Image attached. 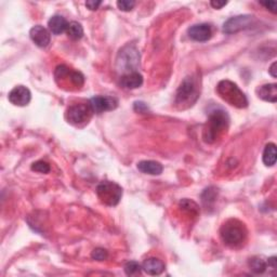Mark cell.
<instances>
[{"label": "cell", "instance_id": "cb8c5ba5", "mask_svg": "<svg viewBox=\"0 0 277 277\" xmlns=\"http://www.w3.org/2000/svg\"><path fill=\"white\" fill-rule=\"evenodd\" d=\"M91 257L93 260H97V261H104L108 259L109 257V252L108 250H105L103 248H97L94 249L91 253Z\"/></svg>", "mask_w": 277, "mask_h": 277}, {"label": "cell", "instance_id": "44dd1931", "mask_svg": "<svg viewBox=\"0 0 277 277\" xmlns=\"http://www.w3.org/2000/svg\"><path fill=\"white\" fill-rule=\"evenodd\" d=\"M217 196H218V191H217L216 187L211 186V187L206 188L205 192L203 193V195H202V200H203L204 205L205 206L212 205L216 202Z\"/></svg>", "mask_w": 277, "mask_h": 277}, {"label": "cell", "instance_id": "8992f818", "mask_svg": "<svg viewBox=\"0 0 277 277\" xmlns=\"http://www.w3.org/2000/svg\"><path fill=\"white\" fill-rule=\"evenodd\" d=\"M92 114L93 111L90 104H76L67 110L66 119L72 125L79 126L81 123L88 122Z\"/></svg>", "mask_w": 277, "mask_h": 277}, {"label": "cell", "instance_id": "e0dca14e", "mask_svg": "<svg viewBox=\"0 0 277 277\" xmlns=\"http://www.w3.org/2000/svg\"><path fill=\"white\" fill-rule=\"evenodd\" d=\"M138 169L141 172L151 174V175H159L163 172L162 164L154 161H142L138 164Z\"/></svg>", "mask_w": 277, "mask_h": 277}, {"label": "cell", "instance_id": "8fae6325", "mask_svg": "<svg viewBox=\"0 0 277 277\" xmlns=\"http://www.w3.org/2000/svg\"><path fill=\"white\" fill-rule=\"evenodd\" d=\"M29 36H31V39L40 48H46L50 44L51 40L50 32L41 25L34 26L31 29V32H29Z\"/></svg>", "mask_w": 277, "mask_h": 277}, {"label": "cell", "instance_id": "ffe728a7", "mask_svg": "<svg viewBox=\"0 0 277 277\" xmlns=\"http://www.w3.org/2000/svg\"><path fill=\"white\" fill-rule=\"evenodd\" d=\"M68 37L73 40H79L84 36V28L78 22L68 23V27L66 29Z\"/></svg>", "mask_w": 277, "mask_h": 277}, {"label": "cell", "instance_id": "5b68a950", "mask_svg": "<svg viewBox=\"0 0 277 277\" xmlns=\"http://www.w3.org/2000/svg\"><path fill=\"white\" fill-rule=\"evenodd\" d=\"M97 194L103 204L108 206H116L121 199L122 188L114 182L104 181L98 185Z\"/></svg>", "mask_w": 277, "mask_h": 277}, {"label": "cell", "instance_id": "30bf717a", "mask_svg": "<svg viewBox=\"0 0 277 277\" xmlns=\"http://www.w3.org/2000/svg\"><path fill=\"white\" fill-rule=\"evenodd\" d=\"M32 94L28 88L17 86L9 93V101L16 106H25L31 102Z\"/></svg>", "mask_w": 277, "mask_h": 277}, {"label": "cell", "instance_id": "9a60e30c", "mask_svg": "<svg viewBox=\"0 0 277 277\" xmlns=\"http://www.w3.org/2000/svg\"><path fill=\"white\" fill-rule=\"evenodd\" d=\"M48 27L50 33L55 35H60L65 32L68 27L66 19L62 15H53L48 22Z\"/></svg>", "mask_w": 277, "mask_h": 277}, {"label": "cell", "instance_id": "4fadbf2b", "mask_svg": "<svg viewBox=\"0 0 277 277\" xmlns=\"http://www.w3.org/2000/svg\"><path fill=\"white\" fill-rule=\"evenodd\" d=\"M143 84V76L139 72L125 74L120 79V85L125 89H137Z\"/></svg>", "mask_w": 277, "mask_h": 277}, {"label": "cell", "instance_id": "d6986e66", "mask_svg": "<svg viewBox=\"0 0 277 277\" xmlns=\"http://www.w3.org/2000/svg\"><path fill=\"white\" fill-rule=\"evenodd\" d=\"M249 267L253 273L262 274L268 269V260H264L262 257H253L249 260Z\"/></svg>", "mask_w": 277, "mask_h": 277}, {"label": "cell", "instance_id": "4dcf8cb0", "mask_svg": "<svg viewBox=\"0 0 277 277\" xmlns=\"http://www.w3.org/2000/svg\"><path fill=\"white\" fill-rule=\"evenodd\" d=\"M276 65H277V63H276V62H274V63L272 64V65H271L270 69H269L270 74L272 75L274 78H276V77H277V74H276Z\"/></svg>", "mask_w": 277, "mask_h": 277}, {"label": "cell", "instance_id": "484cf974", "mask_svg": "<svg viewBox=\"0 0 277 277\" xmlns=\"http://www.w3.org/2000/svg\"><path fill=\"white\" fill-rule=\"evenodd\" d=\"M260 4H262L263 7L270 10L271 12L276 13V8H277V2L276 1H260Z\"/></svg>", "mask_w": 277, "mask_h": 277}, {"label": "cell", "instance_id": "ac0fdd59", "mask_svg": "<svg viewBox=\"0 0 277 277\" xmlns=\"http://www.w3.org/2000/svg\"><path fill=\"white\" fill-rule=\"evenodd\" d=\"M263 163L265 166L272 167L276 163V145L274 143L267 144L263 152Z\"/></svg>", "mask_w": 277, "mask_h": 277}, {"label": "cell", "instance_id": "7a4b0ae2", "mask_svg": "<svg viewBox=\"0 0 277 277\" xmlns=\"http://www.w3.org/2000/svg\"><path fill=\"white\" fill-rule=\"evenodd\" d=\"M218 93L220 97L224 100L225 102L233 106H236L238 109L246 108L248 105V100H247L244 92L237 87L236 84L229 80H222L218 85Z\"/></svg>", "mask_w": 277, "mask_h": 277}, {"label": "cell", "instance_id": "52a82bcc", "mask_svg": "<svg viewBox=\"0 0 277 277\" xmlns=\"http://www.w3.org/2000/svg\"><path fill=\"white\" fill-rule=\"evenodd\" d=\"M255 21V17L249 14L237 15L228 19L223 25V32L225 34H235L244 29L250 28Z\"/></svg>", "mask_w": 277, "mask_h": 277}, {"label": "cell", "instance_id": "2e32d148", "mask_svg": "<svg viewBox=\"0 0 277 277\" xmlns=\"http://www.w3.org/2000/svg\"><path fill=\"white\" fill-rule=\"evenodd\" d=\"M258 96L267 102L276 103L277 101V85L268 84L263 85L258 89Z\"/></svg>", "mask_w": 277, "mask_h": 277}, {"label": "cell", "instance_id": "ba28073f", "mask_svg": "<svg viewBox=\"0 0 277 277\" xmlns=\"http://www.w3.org/2000/svg\"><path fill=\"white\" fill-rule=\"evenodd\" d=\"M196 96V85L192 77H186L182 81L181 86L176 91V103L184 104L186 102H193L192 98Z\"/></svg>", "mask_w": 277, "mask_h": 277}, {"label": "cell", "instance_id": "603a6c76", "mask_svg": "<svg viewBox=\"0 0 277 277\" xmlns=\"http://www.w3.org/2000/svg\"><path fill=\"white\" fill-rule=\"evenodd\" d=\"M141 270H142V267L135 261H130L125 265V272L129 276L139 274L141 272Z\"/></svg>", "mask_w": 277, "mask_h": 277}, {"label": "cell", "instance_id": "277c9868", "mask_svg": "<svg viewBox=\"0 0 277 277\" xmlns=\"http://www.w3.org/2000/svg\"><path fill=\"white\" fill-rule=\"evenodd\" d=\"M140 65V53L134 46L128 45L119 51L116 60V67L122 73L137 72Z\"/></svg>", "mask_w": 277, "mask_h": 277}, {"label": "cell", "instance_id": "f1b7e54d", "mask_svg": "<svg viewBox=\"0 0 277 277\" xmlns=\"http://www.w3.org/2000/svg\"><path fill=\"white\" fill-rule=\"evenodd\" d=\"M210 4L212 5V7H214L215 9H221V8H223L224 7V5H226L227 4V1H216V0H214V1H211L210 2Z\"/></svg>", "mask_w": 277, "mask_h": 277}, {"label": "cell", "instance_id": "4316f807", "mask_svg": "<svg viewBox=\"0 0 277 277\" xmlns=\"http://www.w3.org/2000/svg\"><path fill=\"white\" fill-rule=\"evenodd\" d=\"M101 3H102V1H100V0H97V1L96 0H89V1L86 2V7L88 9L94 11V10H97L100 5H101Z\"/></svg>", "mask_w": 277, "mask_h": 277}, {"label": "cell", "instance_id": "f546056e", "mask_svg": "<svg viewBox=\"0 0 277 277\" xmlns=\"http://www.w3.org/2000/svg\"><path fill=\"white\" fill-rule=\"evenodd\" d=\"M268 267L269 268H272V269H276L277 267V260H276V257H271L268 259Z\"/></svg>", "mask_w": 277, "mask_h": 277}, {"label": "cell", "instance_id": "7c38bea8", "mask_svg": "<svg viewBox=\"0 0 277 277\" xmlns=\"http://www.w3.org/2000/svg\"><path fill=\"white\" fill-rule=\"evenodd\" d=\"M188 36L195 41H207L212 36L211 27L206 23L193 25L188 28Z\"/></svg>", "mask_w": 277, "mask_h": 277}, {"label": "cell", "instance_id": "d4e9b609", "mask_svg": "<svg viewBox=\"0 0 277 277\" xmlns=\"http://www.w3.org/2000/svg\"><path fill=\"white\" fill-rule=\"evenodd\" d=\"M134 5H135V2L132 1V0H119V1H117V7L119 8V10L125 11V12H129V11H131Z\"/></svg>", "mask_w": 277, "mask_h": 277}, {"label": "cell", "instance_id": "6da1fadb", "mask_svg": "<svg viewBox=\"0 0 277 277\" xmlns=\"http://www.w3.org/2000/svg\"><path fill=\"white\" fill-rule=\"evenodd\" d=\"M228 115L223 110L217 109L209 114L207 128L204 131V140L207 143H214L218 137L228 127Z\"/></svg>", "mask_w": 277, "mask_h": 277}, {"label": "cell", "instance_id": "7402d4cb", "mask_svg": "<svg viewBox=\"0 0 277 277\" xmlns=\"http://www.w3.org/2000/svg\"><path fill=\"white\" fill-rule=\"evenodd\" d=\"M32 170L33 171L40 172V173H49L51 167L48 163H46L44 161H39L32 165Z\"/></svg>", "mask_w": 277, "mask_h": 277}, {"label": "cell", "instance_id": "9c48e42d", "mask_svg": "<svg viewBox=\"0 0 277 277\" xmlns=\"http://www.w3.org/2000/svg\"><path fill=\"white\" fill-rule=\"evenodd\" d=\"M93 113L101 114L103 111H113L118 106V100L114 97H102L98 96L90 100L89 102Z\"/></svg>", "mask_w": 277, "mask_h": 277}, {"label": "cell", "instance_id": "5bb4252c", "mask_svg": "<svg viewBox=\"0 0 277 277\" xmlns=\"http://www.w3.org/2000/svg\"><path fill=\"white\" fill-rule=\"evenodd\" d=\"M142 270L149 275H161L165 271V263L157 258H149L143 262Z\"/></svg>", "mask_w": 277, "mask_h": 277}, {"label": "cell", "instance_id": "83f0119b", "mask_svg": "<svg viewBox=\"0 0 277 277\" xmlns=\"http://www.w3.org/2000/svg\"><path fill=\"white\" fill-rule=\"evenodd\" d=\"M134 110L140 111V113H145V111L149 110V108H147V105L143 102H135L134 103Z\"/></svg>", "mask_w": 277, "mask_h": 277}, {"label": "cell", "instance_id": "3957f363", "mask_svg": "<svg viewBox=\"0 0 277 277\" xmlns=\"http://www.w3.org/2000/svg\"><path fill=\"white\" fill-rule=\"evenodd\" d=\"M221 238L229 247H237L245 241L246 227L238 220H228L221 227Z\"/></svg>", "mask_w": 277, "mask_h": 277}]
</instances>
